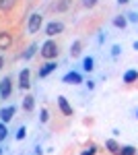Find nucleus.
I'll return each instance as SVG.
<instances>
[{"label": "nucleus", "instance_id": "nucleus-14", "mask_svg": "<svg viewBox=\"0 0 138 155\" xmlns=\"http://www.w3.org/2000/svg\"><path fill=\"white\" fill-rule=\"evenodd\" d=\"M14 4H17V0H0V11H12Z\"/></svg>", "mask_w": 138, "mask_h": 155}, {"label": "nucleus", "instance_id": "nucleus-6", "mask_svg": "<svg viewBox=\"0 0 138 155\" xmlns=\"http://www.w3.org/2000/svg\"><path fill=\"white\" fill-rule=\"evenodd\" d=\"M12 93V83L8 77H4L2 81H0V97H8Z\"/></svg>", "mask_w": 138, "mask_h": 155}, {"label": "nucleus", "instance_id": "nucleus-2", "mask_svg": "<svg viewBox=\"0 0 138 155\" xmlns=\"http://www.w3.org/2000/svg\"><path fill=\"white\" fill-rule=\"evenodd\" d=\"M41 23H43V17H41L39 12H33V15L29 17V23H27L29 33H37V31L41 29Z\"/></svg>", "mask_w": 138, "mask_h": 155}, {"label": "nucleus", "instance_id": "nucleus-21", "mask_svg": "<svg viewBox=\"0 0 138 155\" xmlns=\"http://www.w3.org/2000/svg\"><path fill=\"white\" fill-rule=\"evenodd\" d=\"M6 134H8V128H6V124H4V122H0V143L6 139Z\"/></svg>", "mask_w": 138, "mask_h": 155}, {"label": "nucleus", "instance_id": "nucleus-12", "mask_svg": "<svg viewBox=\"0 0 138 155\" xmlns=\"http://www.w3.org/2000/svg\"><path fill=\"white\" fill-rule=\"evenodd\" d=\"M35 107V97L33 95H25L23 97V110L25 112H33Z\"/></svg>", "mask_w": 138, "mask_h": 155}, {"label": "nucleus", "instance_id": "nucleus-4", "mask_svg": "<svg viewBox=\"0 0 138 155\" xmlns=\"http://www.w3.org/2000/svg\"><path fill=\"white\" fill-rule=\"evenodd\" d=\"M62 83H66V85H79V83H82V77L76 71H70V72H66V74L62 77Z\"/></svg>", "mask_w": 138, "mask_h": 155}, {"label": "nucleus", "instance_id": "nucleus-17", "mask_svg": "<svg viewBox=\"0 0 138 155\" xmlns=\"http://www.w3.org/2000/svg\"><path fill=\"white\" fill-rule=\"evenodd\" d=\"M35 52H37V44H31V46H29V48L25 50V54H23V58H25V60H29V58H33V56H35Z\"/></svg>", "mask_w": 138, "mask_h": 155}, {"label": "nucleus", "instance_id": "nucleus-16", "mask_svg": "<svg viewBox=\"0 0 138 155\" xmlns=\"http://www.w3.org/2000/svg\"><path fill=\"white\" fill-rule=\"evenodd\" d=\"M82 68H85L87 72H91L93 68H95V60H93L91 56H87V58L82 60Z\"/></svg>", "mask_w": 138, "mask_h": 155}, {"label": "nucleus", "instance_id": "nucleus-1", "mask_svg": "<svg viewBox=\"0 0 138 155\" xmlns=\"http://www.w3.org/2000/svg\"><path fill=\"white\" fill-rule=\"evenodd\" d=\"M39 56L41 58H46V60H54L58 56V46H56V41L54 39H47L46 44L41 46V50H39Z\"/></svg>", "mask_w": 138, "mask_h": 155}, {"label": "nucleus", "instance_id": "nucleus-26", "mask_svg": "<svg viewBox=\"0 0 138 155\" xmlns=\"http://www.w3.org/2000/svg\"><path fill=\"white\" fill-rule=\"evenodd\" d=\"M95 151H97V147H95V145H91V147H89V149H85L81 155H95Z\"/></svg>", "mask_w": 138, "mask_h": 155}, {"label": "nucleus", "instance_id": "nucleus-11", "mask_svg": "<svg viewBox=\"0 0 138 155\" xmlns=\"http://www.w3.org/2000/svg\"><path fill=\"white\" fill-rule=\"evenodd\" d=\"M81 52H82V41H81V39H76V41L70 46V56H72V58H79Z\"/></svg>", "mask_w": 138, "mask_h": 155}, {"label": "nucleus", "instance_id": "nucleus-20", "mask_svg": "<svg viewBox=\"0 0 138 155\" xmlns=\"http://www.w3.org/2000/svg\"><path fill=\"white\" fill-rule=\"evenodd\" d=\"M68 6H70V0H60V2H58V4L54 6V8H56L58 12H62V11H66Z\"/></svg>", "mask_w": 138, "mask_h": 155}, {"label": "nucleus", "instance_id": "nucleus-23", "mask_svg": "<svg viewBox=\"0 0 138 155\" xmlns=\"http://www.w3.org/2000/svg\"><path fill=\"white\" fill-rule=\"evenodd\" d=\"M25 134H27V128H25V126H21V128L17 130V139H19V141H23Z\"/></svg>", "mask_w": 138, "mask_h": 155}, {"label": "nucleus", "instance_id": "nucleus-8", "mask_svg": "<svg viewBox=\"0 0 138 155\" xmlns=\"http://www.w3.org/2000/svg\"><path fill=\"white\" fill-rule=\"evenodd\" d=\"M56 68H58V64L50 60V62H46V64H43V66L39 68V72H37V77H39V79H43V77H47V74H52V72L56 71Z\"/></svg>", "mask_w": 138, "mask_h": 155}, {"label": "nucleus", "instance_id": "nucleus-10", "mask_svg": "<svg viewBox=\"0 0 138 155\" xmlns=\"http://www.w3.org/2000/svg\"><path fill=\"white\" fill-rule=\"evenodd\" d=\"M12 46V35L8 31H0V50H8Z\"/></svg>", "mask_w": 138, "mask_h": 155}, {"label": "nucleus", "instance_id": "nucleus-19", "mask_svg": "<svg viewBox=\"0 0 138 155\" xmlns=\"http://www.w3.org/2000/svg\"><path fill=\"white\" fill-rule=\"evenodd\" d=\"M114 25H115V27H120V29H124V27L128 25V19H126V17H115Z\"/></svg>", "mask_w": 138, "mask_h": 155}, {"label": "nucleus", "instance_id": "nucleus-22", "mask_svg": "<svg viewBox=\"0 0 138 155\" xmlns=\"http://www.w3.org/2000/svg\"><path fill=\"white\" fill-rule=\"evenodd\" d=\"M39 120L46 124L47 120H50V112H47V110H41V114H39Z\"/></svg>", "mask_w": 138, "mask_h": 155}, {"label": "nucleus", "instance_id": "nucleus-24", "mask_svg": "<svg viewBox=\"0 0 138 155\" xmlns=\"http://www.w3.org/2000/svg\"><path fill=\"white\" fill-rule=\"evenodd\" d=\"M126 17H128L130 23H138V12H128Z\"/></svg>", "mask_w": 138, "mask_h": 155}, {"label": "nucleus", "instance_id": "nucleus-25", "mask_svg": "<svg viewBox=\"0 0 138 155\" xmlns=\"http://www.w3.org/2000/svg\"><path fill=\"white\" fill-rule=\"evenodd\" d=\"M95 4H97V0H82V6L85 8H93Z\"/></svg>", "mask_w": 138, "mask_h": 155}, {"label": "nucleus", "instance_id": "nucleus-3", "mask_svg": "<svg viewBox=\"0 0 138 155\" xmlns=\"http://www.w3.org/2000/svg\"><path fill=\"white\" fill-rule=\"evenodd\" d=\"M64 31V23H60V21H52V23L46 25V35L47 37H54L58 33H62Z\"/></svg>", "mask_w": 138, "mask_h": 155}, {"label": "nucleus", "instance_id": "nucleus-15", "mask_svg": "<svg viewBox=\"0 0 138 155\" xmlns=\"http://www.w3.org/2000/svg\"><path fill=\"white\" fill-rule=\"evenodd\" d=\"M134 81H138V71H128L124 74V83H134Z\"/></svg>", "mask_w": 138, "mask_h": 155}, {"label": "nucleus", "instance_id": "nucleus-31", "mask_svg": "<svg viewBox=\"0 0 138 155\" xmlns=\"http://www.w3.org/2000/svg\"><path fill=\"white\" fill-rule=\"evenodd\" d=\"M134 50H136V52H138V41H134Z\"/></svg>", "mask_w": 138, "mask_h": 155}, {"label": "nucleus", "instance_id": "nucleus-32", "mask_svg": "<svg viewBox=\"0 0 138 155\" xmlns=\"http://www.w3.org/2000/svg\"><path fill=\"white\" fill-rule=\"evenodd\" d=\"M0 155H2V149H0Z\"/></svg>", "mask_w": 138, "mask_h": 155}, {"label": "nucleus", "instance_id": "nucleus-27", "mask_svg": "<svg viewBox=\"0 0 138 155\" xmlns=\"http://www.w3.org/2000/svg\"><path fill=\"white\" fill-rule=\"evenodd\" d=\"M117 54H120V46H114V48H111V56H117Z\"/></svg>", "mask_w": 138, "mask_h": 155}, {"label": "nucleus", "instance_id": "nucleus-9", "mask_svg": "<svg viewBox=\"0 0 138 155\" xmlns=\"http://www.w3.org/2000/svg\"><path fill=\"white\" fill-rule=\"evenodd\" d=\"M58 106H60V110H62V114H64V116H72V106L68 104V99H66L64 95L58 97Z\"/></svg>", "mask_w": 138, "mask_h": 155}, {"label": "nucleus", "instance_id": "nucleus-33", "mask_svg": "<svg viewBox=\"0 0 138 155\" xmlns=\"http://www.w3.org/2000/svg\"><path fill=\"white\" fill-rule=\"evenodd\" d=\"M136 116H138V112H136Z\"/></svg>", "mask_w": 138, "mask_h": 155}, {"label": "nucleus", "instance_id": "nucleus-18", "mask_svg": "<svg viewBox=\"0 0 138 155\" xmlns=\"http://www.w3.org/2000/svg\"><path fill=\"white\" fill-rule=\"evenodd\" d=\"M117 155H136V149L132 147V145H128V147H120V153Z\"/></svg>", "mask_w": 138, "mask_h": 155}, {"label": "nucleus", "instance_id": "nucleus-7", "mask_svg": "<svg viewBox=\"0 0 138 155\" xmlns=\"http://www.w3.org/2000/svg\"><path fill=\"white\" fill-rule=\"evenodd\" d=\"M14 112H17V107H14V106L2 107V110H0V120H2L4 124H8V122L12 120V116H14Z\"/></svg>", "mask_w": 138, "mask_h": 155}, {"label": "nucleus", "instance_id": "nucleus-28", "mask_svg": "<svg viewBox=\"0 0 138 155\" xmlns=\"http://www.w3.org/2000/svg\"><path fill=\"white\" fill-rule=\"evenodd\" d=\"M87 89H95V81H87Z\"/></svg>", "mask_w": 138, "mask_h": 155}, {"label": "nucleus", "instance_id": "nucleus-29", "mask_svg": "<svg viewBox=\"0 0 138 155\" xmlns=\"http://www.w3.org/2000/svg\"><path fill=\"white\" fill-rule=\"evenodd\" d=\"M117 2H120V4H128L130 0H117Z\"/></svg>", "mask_w": 138, "mask_h": 155}, {"label": "nucleus", "instance_id": "nucleus-13", "mask_svg": "<svg viewBox=\"0 0 138 155\" xmlns=\"http://www.w3.org/2000/svg\"><path fill=\"white\" fill-rule=\"evenodd\" d=\"M105 147H107V151H109V153H120V145L115 143L114 139H109V141H105Z\"/></svg>", "mask_w": 138, "mask_h": 155}, {"label": "nucleus", "instance_id": "nucleus-30", "mask_svg": "<svg viewBox=\"0 0 138 155\" xmlns=\"http://www.w3.org/2000/svg\"><path fill=\"white\" fill-rule=\"evenodd\" d=\"M2 66H4V58L0 56V68H2Z\"/></svg>", "mask_w": 138, "mask_h": 155}, {"label": "nucleus", "instance_id": "nucleus-5", "mask_svg": "<svg viewBox=\"0 0 138 155\" xmlns=\"http://www.w3.org/2000/svg\"><path fill=\"white\" fill-rule=\"evenodd\" d=\"M19 87L21 89H29L31 87V72H29V68L21 71V74H19Z\"/></svg>", "mask_w": 138, "mask_h": 155}]
</instances>
